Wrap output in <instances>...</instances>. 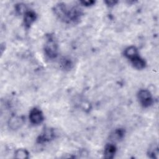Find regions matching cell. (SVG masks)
<instances>
[{
	"label": "cell",
	"instance_id": "cell-1",
	"mask_svg": "<svg viewBox=\"0 0 159 159\" xmlns=\"http://www.w3.org/2000/svg\"><path fill=\"white\" fill-rule=\"evenodd\" d=\"M53 11L59 19L68 22H76L82 16V12L79 7L76 6L69 7L64 2L57 3L53 7Z\"/></svg>",
	"mask_w": 159,
	"mask_h": 159
},
{
	"label": "cell",
	"instance_id": "cell-2",
	"mask_svg": "<svg viewBox=\"0 0 159 159\" xmlns=\"http://www.w3.org/2000/svg\"><path fill=\"white\" fill-rule=\"evenodd\" d=\"M44 53L50 59L55 58L58 55V43L52 35H48L44 45Z\"/></svg>",
	"mask_w": 159,
	"mask_h": 159
},
{
	"label": "cell",
	"instance_id": "cell-3",
	"mask_svg": "<svg viewBox=\"0 0 159 159\" xmlns=\"http://www.w3.org/2000/svg\"><path fill=\"white\" fill-rule=\"evenodd\" d=\"M137 98L140 105L145 108L151 106L153 102V99L151 93L145 89H140L137 94Z\"/></svg>",
	"mask_w": 159,
	"mask_h": 159
},
{
	"label": "cell",
	"instance_id": "cell-4",
	"mask_svg": "<svg viewBox=\"0 0 159 159\" xmlns=\"http://www.w3.org/2000/svg\"><path fill=\"white\" fill-rule=\"evenodd\" d=\"M29 120L30 122L34 125H39L44 120V116L39 109L34 107L29 112Z\"/></svg>",
	"mask_w": 159,
	"mask_h": 159
},
{
	"label": "cell",
	"instance_id": "cell-5",
	"mask_svg": "<svg viewBox=\"0 0 159 159\" xmlns=\"http://www.w3.org/2000/svg\"><path fill=\"white\" fill-rule=\"evenodd\" d=\"M55 135V134L53 129L51 128H46L39 135L38 138L37 139V142L42 144L50 142L54 139Z\"/></svg>",
	"mask_w": 159,
	"mask_h": 159
},
{
	"label": "cell",
	"instance_id": "cell-6",
	"mask_svg": "<svg viewBox=\"0 0 159 159\" xmlns=\"http://www.w3.org/2000/svg\"><path fill=\"white\" fill-rule=\"evenodd\" d=\"M37 19L36 13L31 10L27 11L24 15V25L26 29H29Z\"/></svg>",
	"mask_w": 159,
	"mask_h": 159
},
{
	"label": "cell",
	"instance_id": "cell-7",
	"mask_svg": "<svg viewBox=\"0 0 159 159\" xmlns=\"http://www.w3.org/2000/svg\"><path fill=\"white\" fill-rule=\"evenodd\" d=\"M24 123V119L22 116H12L9 120L8 125L12 130H17L21 127Z\"/></svg>",
	"mask_w": 159,
	"mask_h": 159
},
{
	"label": "cell",
	"instance_id": "cell-8",
	"mask_svg": "<svg viewBox=\"0 0 159 159\" xmlns=\"http://www.w3.org/2000/svg\"><path fill=\"white\" fill-rule=\"evenodd\" d=\"M116 153V147L113 143H107L104 148V157L106 158H113Z\"/></svg>",
	"mask_w": 159,
	"mask_h": 159
},
{
	"label": "cell",
	"instance_id": "cell-9",
	"mask_svg": "<svg viewBox=\"0 0 159 159\" xmlns=\"http://www.w3.org/2000/svg\"><path fill=\"white\" fill-rule=\"evenodd\" d=\"M124 55L125 57L129 60L139 55L137 48L134 46H129L127 47L124 51Z\"/></svg>",
	"mask_w": 159,
	"mask_h": 159
},
{
	"label": "cell",
	"instance_id": "cell-10",
	"mask_svg": "<svg viewBox=\"0 0 159 159\" xmlns=\"http://www.w3.org/2000/svg\"><path fill=\"white\" fill-rule=\"evenodd\" d=\"M130 61L132 66L137 70H142L146 66L145 61L142 58H141L139 55L135 57V58L130 60Z\"/></svg>",
	"mask_w": 159,
	"mask_h": 159
},
{
	"label": "cell",
	"instance_id": "cell-11",
	"mask_svg": "<svg viewBox=\"0 0 159 159\" xmlns=\"http://www.w3.org/2000/svg\"><path fill=\"white\" fill-rule=\"evenodd\" d=\"M124 130L123 129L119 128L116 129L111 135V139L114 141H119L120 140L123 139V137H124Z\"/></svg>",
	"mask_w": 159,
	"mask_h": 159
},
{
	"label": "cell",
	"instance_id": "cell-12",
	"mask_svg": "<svg viewBox=\"0 0 159 159\" xmlns=\"http://www.w3.org/2000/svg\"><path fill=\"white\" fill-rule=\"evenodd\" d=\"M148 155L151 158H158V147L157 143L152 144L148 148Z\"/></svg>",
	"mask_w": 159,
	"mask_h": 159
},
{
	"label": "cell",
	"instance_id": "cell-13",
	"mask_svg": "<svg viewBox=\"0 0 159 159\" xmlns=\"http://www.w3.org/2000/svg\"><path fill=\"white\" fill-rule=\"evenodd\" d=\"M29 153L27 150L19 148L17 149L15 152V158L18 159H26L29 158Z\"/></svg>",
	"mask_w": 159,
	"mask_h": 159
},
{
	"label": "cell",
	"instance_id": "cell-14",
	"mask_svg": "<svg viewBox=\"0 0 159 159\" xmlns=\"http://www.w3.org/2000/svg\"><path fill=\"white\" fill-rule=\"evenodd\" d=\"M61 66L65 70H69L73 67V63L70 59L64 58L61 59Z\"/></svg>",
	"mask_w": 159,
	"mask_h": 159
},
{
	"label": "cell",
	"instance_id": "cell-15",
	"mask_svg": "<svg viewBox=\"0 0 159 159\" xmlns=\"http://www.w3.org/2000/svg\"><path fill=\"white\" fill-rule=\"evenodd\" d=\"M25 4H22V3H19L17 4H16V11L17 12H18L19 14H21L23 12H24V13L27 11H24L25 7Z\"/></svg>",
	"mask_w": 159,
	"mask_h": 159
},
{
	"label": "cell",
	"instance_id": "cell-16",
	"mask_svg": "<svg viewBox=\"0 0 159 159\" xmlns=\"http://www.w3.org/2000/svg\"><path fill=\"white\" fill-rule=\"evenodd\" d=\"M95 1H93V0H88V1H80V3L86 7H89L91 6H93L95 4Z\"/></svg>",
	"mask_w": 159,
	"mask_h": 159
},
{
	"label": "cell",
	"instance_id": "cell-17",
	"mask_svg": "<svg viewBox=\"0 0 159 159\" xmlns=\"http://www.w3.org/2000/svg\"><path fill=\"white\" fill-rule=\"evenodd\" d=\"M104 2L106 4V5H107L108 6H109V7H112V6H114V5H116L117 2H118V1H113V0H112V1H109V0H107V1H104Z\"/></svg>",
	"mask_w": 159,
	"mask_h": 159
}]
</instances>
